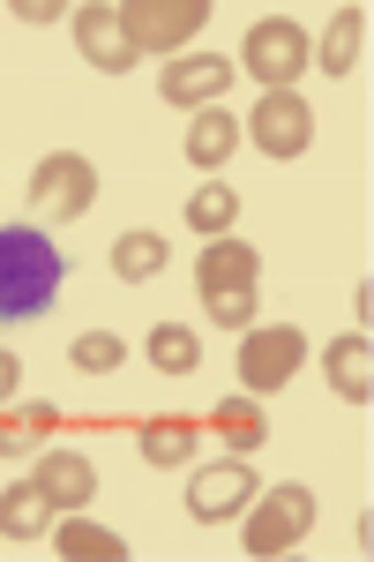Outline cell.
I'll list each match as a JSON object with an SVG mask.
<instances>
[{
    "label": "cell",
    "mask_w": 374,
    "mask_h": 562,
    "mask_svg": "<svg viewBox=\"0 0 374 562\" xmlns=\"http://www.w3.org/2000/svg\"><path fill=\"white\" fill-rule=\"evenodd\" d=\"M68 285V256L45 240L38 225H0V330L38 323Z\"/></svg>",
    "instance_id": "cell-1"
},
{
    "label": "cell",
    "mask_w": 374,
    "mask_h": 562,
    "mask_svg": "<svg viewBox=\"0 0 374 562\" xmlns=\"http://www.w3.org/2000/svg\"><path fill=\"white\" fill-rule=\"evenodd\" d=\"M307 525H315V495L292 480V487H270V495H254V503H248L240 548H248V555H292V548L307 540Z\"/></svg>",
    "instance_id": "cell-2"
},
{
    "label": "cell",
    "mask_w": 374,
    "mask_h": 562,
    "mask_svg": "<svg viewBox=\"0 0 374 562\" xmlns=\"http://www.w3.org/2000/svg\"><path fill=\"white\" fill-rule=\"evenodd\" d=\"M90 203H98V166H90V158H76V150L38 158V173H31V211H38L45 225H76Z\"/></svg>",
    "instance_id": "cell-3"
},
{
    "label": "cell",
    "mask_w": 374,
    "mask_h": 562,
    "mask_svg": "<svg viewBox=\"0 0 374 562\" xmlns=\"http://www.w3.org/2000/svg\"><path fill=\"white\" fill-rule=\"evenodd\" d=\"M307 60H315V53H307V31H299L292 15H262L248 31V45H240V68H248L262 90H292Z\"/></svg>",
    "instance_id": "cell-4"
},
{
    "label": "cell",
    "mask_w": 374,
    "mask_h": 562,
    "mask_svg": "<svg viewBox=\"0 0 374 562\" xmlns=\"http://www.w3.org/2000/svg\"><path fill=\"white\" fill-rule=\"evenodd\" d=\"M209 23V0H127L121 8V31L135 53H172L180 60V45L195 38Z\"/></svg>",
    "instance_id": "cell-5"
},
{
    "label": "cell",
    "mask_w": 374,
    "mask_h": 562,
    "mask_svg": "<svg viewBox=\"0 0 374 562\" xmlns=\"http://www.w3.org/2000/svg\"><path fill=\"white\" fill-rule=\"evenodd\" d=\"M299 360H307V338L292 323H254V330H240V390H254V397L285 390L299 375Z\"/></svg>",
    "instance_id": "cell-6"
},
{
    "label": "cell",
    "mask_w": 374,
    "mask_h": 562,
    "mask_svg": "<svg viewBox=\"0 0 374 562\" xmlns=\"http://www.w3.org/2000/svg\"><path fill=\"white\" fill-rule=\"evenodd\" d=\"M248 135H254L262 158H299L315 143V105L299 90H262L254 113H248Z\"/></svg>",
    "instance_id": "cell-7"
},
{
    "label": "cell",
    "mask_w": 374,
    "mask_h": 562,
    "mask_svg": "<svg viewBox=\"0 0 374 562\" xmlns=\"http://www.w3.org/2000/svg\"><path fill=\"white\" fill-rule=\"evenodd\" d=\"M254 495H262V480H254V465L240 458V450H233L225 465H203V473L188 480V510H195L203 525H225V518H240V510H248Z\"/></svg>",
    "instance_id": "cell-8"
},
{
    "label": "cell",
    "mask_w": 374,
    "mask_h": 562,
    "mask_svg": "<svg viewBox=\"0 0 374 562\" xmlns=\"http://www.w3.org/2000/svg\"><path fill=\"white\" fill-rule=\"evenodd\" d=\"M76 45H83V60L98 68V76H127L143 53L127 45L121 31V8H105V0H90V8H76Z\"/></svg>",
    "instance_id": "cell-9"
},
{
    "label": "cell",
    "mask_w": 374,
    "mask_h": 562,
    "mask_svg": "<svg viewBox=\"0 0 374 562\" xmlns=\"http://www.w3.org/2000/svg\"><path fill=\"white\" fill-rule=\"evenodd\" d=\"M158 90H166V105H217L225 90H233V60H217V53H180V60H166V76H158Z\"/></svg>",
    "instance_id": "cell-10"
},
{
    "label": "cell",
    "mask_w": 374,
    "mask_h": 562,
    "mask_svg": "<svg viewBox=\"0 0 374 562\" xmlns=\"http://www.w3.org/2000/svg\"><path fill=\"white\" fill-rule=\"evenodd\" d=\"M31 480H38V495L53 503V510H83L90 495H98V473H90L83 450H38Z\"/></svg>",
    "instance_id": "cell-11"
},
{
    "label": "cell",
    "mask_w": 374,
    "mask_h": 562,
    "mask_svg": "<svg viewBox=\"0 0 374 562\" xmlns=\"http://www.w3.org/2000/svg\"><path fill=\"white\" fill-rule=\"evenodd\" d=\"M254 278H262V256H254L248 240H233V233L209 240L203 262H195V285H203V293H240V285H254Z\"/></svg>",
    "instance_id": "cell-12"
},
{
    "label": "cell",
    "mask_w": 374,
    "mask_h": 562,
    "mask_svg": "<svg viewBox=\"0 0 374 562\" xmlns=\"http://www.w3.org/2000/svg\"><path fill=\"white\" fill-rule=\"evenodd\" d=\"M322 368H330V390L344 397V405H367V397H374V346H367V330L337 338Z\"/></svg>",
    "instance_id": "cell-13"
},
{
    "label": "cell",
    "mask_w": 374,
    "mask_h": 562,
    "mask_svg": "<svg viewBox=\"0 0 374 562\" xmlns=\"http://www.w3.org/2000/svg\"><path fill=\"white\" fill-rule=\"evenodd\" d=\"M240 150V121L225 113V105H203L195 121H188V166H225Z\"/></svg>",
    "instance_id": "cell-14"
},
{
    "label": "cell",
    "mask_w": 374,
    "mask_h": 562,
    "mask_svg": "<svg viewBox=\"0 0 374 562\" xmlns=\"http://www.w3.org/2000/svg\"><path fill=\"white\" fill-rule=\"evenodd\" d=\"M166 262H172L166 233H121V240H113V278H121V285H150Z\"/></svg>",
    "instance_id": "cell-15"
},
{
    "label": "cell",
    "mask_w": 374,
    "mask_h": 562,
    "mask_svg": "<svg viewBox=\"0 0 374 562\" xmlns=\"http://www.w3.org/2000/svg\"><path fill=\"white\" fill-rule=\"evenodd\" d=\"M0 532L8 540H45L53 532V503L38 495V480H23V487L0 495Z\"/></svg>",
    "instance_id": "cell-16"
},
{
    "label": "cell",
    "mask_w": 374,
    "mask_h": 562,
    "mask_svg": "<svg viewBox=\"0 0 374 562\" xmlns=\"http://www.w3.org/2000/svg\"><path fill=\"white\" fill-rule=\"evenodd\" d=\"M188 225H195L203 240H225V233L240 225V195H233L225 180H203V188L188 195Z\"/></svg>",
    "instance_id": "cell-17"
},
{
    "label": "cell",
    "mask_w": 374,
    "mask_h": 562,
    "mask_svg": "<svg viewBox=\"0 0 374 562\" xmlns=\"http://www.w3.org/2000/svg\"><path fill=\"white\" fill-rule=\"evenodd\" d=\"M143 458H150L158 473L195 465V420H150V428H143Z\"/></svg>",
    "instance_id": "cell-18"
},
{
    "label": "cell",
    "mask_w": 374,
    "mask_h": 562,
    "mask_svg": "<svg viewBox=\"0 0 374 562\" xmlns=\"http://www.w3.org/2000/svg\"><path fill=\"white\" fill-rule=\"evenodd\" d=\"M360 45H367V15H360V8H337V23H330V38H322L315 60H322L330 76H352V68H360Z\"/></svg>",
    "instance_id": "cell-19"
},
{
    "label": "cell",
    "mask_w": 374,
    "mask_h": 562,
    "mask_svg": "<svg viewBox=\"0 0 374 562\" xmlns=\"http://www.w3.org/2000/svg\"><path fill=\"white\" fill-rule=\"evenodd\" d=\"M150 368H158V375H195V368H203L195 330H188V323H158V330H150Z\"/></svg>",
    "instance_id": "cell-20"
},
{
    "label": "cell",
    "mask_w": 374,
    "mask_h": 562,
    "mask_svg": "<svg viewBox=\"0 0 374 562\" xmlns=\"http://www.w3.org/2000/svg\"><path fill=\"white\" fill-rule=\"evenodd\" d=\"M60 555L68 562H127V540L105 525H60Z\"/></svg>",
    "instance_id": "cell-21"
},
{
    "label": "cell",
    "mask_w": 374,
    "mask_h": 562,
    "mask_svg": "<svg viewBox=\"0 0 374 562\" xmlns=\"http://www.w3.org/2000/svg\"><path fill=\"white\" fill-rule=\"evenodd\" d=\"M209 420H217V435H225V450H240V458H248V450H262V435H270L262 405H240V397H233V405H217Z\"/></svg>",
    "instance_id": "cell-22"
},
{
    "label": "cell",
    "mask_w": 374,
    "mask_h": 562,
    "mask_svg": "<svg viewBox=\"0 0 374 562\" xmlns=\"http://www.w3.org/2000/svg\"><path fill=\"white\" fill-rule=\"evenodd\" d=\"M53 428H60V413H53V405H31L23 420H0V458H31Z\"/></svg>",
    "instance_id": "cell-23"
},
{
    "label": "cell",
    "mask_w": 374,
    "mask_h": 562,
    "mask_svg": "<svg viewBox=\"0 0 374 562\" xmlns=\"http://www.w3.org/2000/svg\"><path fill=\"white\" fill-rule=\"evenodd\" d=\"M121 338H113V330H83V338H76V346H68V360H76V368H83V375H113V368H121Z\"/></svg>",
    "instance_id": "cell-24"
},
{
    "label": "cell",
    "mask_w": 374,
    "mask_h": 562,
    "mask_svg": "<svg viewBox=\"0 0 374 562\" xmlns=\"http://www.w3.org/2000/svg\"><path fill=\"white\" fill-rule=\"evenodd\" d=\"M209 323L217 330H254V285H240V293H203Z\"/></svg>",
    "instance_id": "cell-25"
},
{
    "label": "cell",
    "mask_w": 374,
    "mask_h": 562,
    "mask_svg": "<svg viewBox=\"0 0 374 562\" xmlns=\"http://www.w3.org/2000/svg\"><path fill=\"white\" fill-rule=\"evenodd\" d=\"M15 390H23V360H15V352L0 346V405H8V397H15Z\"/></svg>",
    "instance_id": "cell-26"
}]
</instances>
